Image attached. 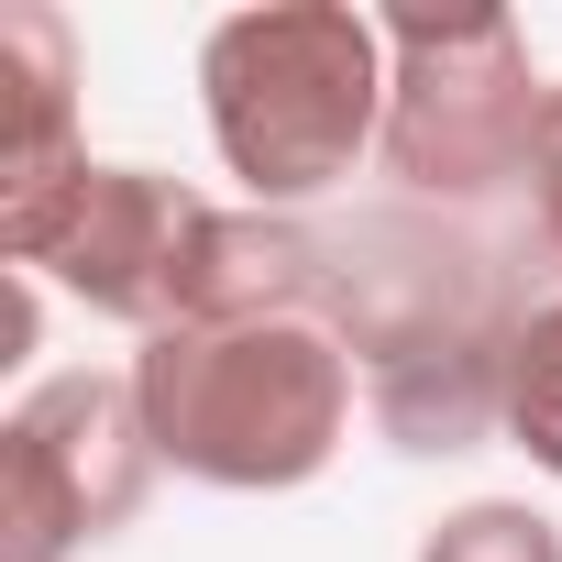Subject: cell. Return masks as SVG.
Here are the masks:
<instances>
[{"mask_svg": "<svg viewBox=\"0 0 562 562\" xmlns=\"http://www.w3.org/2000/svg\"><path fill=\"white\" fill-rule=\"evenodd\" d=\"M321 243H331L321 310L364 364V419L419 463L507 441V353L529 321L507 254L474 243L452 210H408V199Z\"/></svg>", "mask_w": 562, "mask_h": 562, "instance_id": "1", "label": "cell"}, {"mask_svg": "<svg viewBox=\"0 0 562 562\" xmlns=\"http://www.w3.org/2000/svg\"><path fill=\"white\" fill-rule=\"evenodd\" d=\"M419 562H562V529H551L529 496H474V507L430 518Z\"/></svg>", "mask_w": 562, "mask_h": 562, "instance_id": "9", "label": "cell"}, {"mask_svg": "<svg viewBox=\"0 0 562 562\" xmlns=\"http://www.w3.org/2000/svg\"><path fill=\"white\" fill-rule=\"evenodd\" d=\"M155 430L133 375L111 364H67L34 375L0 419V562H78L100 540H122L155 496Z\"/></svg>", "mask_w": 562, "mask_h": 562, "instance_id": "5", "label": "cell"}, {"mask_svg": "<svg viewBox=\"0 0 562 562\" xmlns=\"http://www.w3.org/2000/svg\"><path fill=\"white\" fill-rule=\"evenodd\" d=\"M199 111L243 210H310L386 144V23L353 0H254L199 34Z\"/></svg>", "mask_w": 562, "mask_h": 562, "instance_id": "3", "label": "cell"}, {"mask_svg": "<svg viewBox=\"0 0 562 562\" xmlns=\"http://www.w3.org/2000/svg\"><path fill=\"white\" fill-rule=\"evenodd\" d=\"M199 232H210V199L177 188L166 166H78L56 199L0 210V265H23L34 288H56V299L155 342L177 321Z\"/></svg>", "mask_w": 562, "mask_h": 562, "instance_id": "6", "label": "cell"}, {"mask_svg": "<svg viewBox=\"0 0 562 562\" xmlns=\"http://www.w3.org/2000/svg\"><path fill=\"white\" fill-rule=\"evenodd\" d=\"M551 122V78L507 12H386V144L408 210H485L529 199V155Z\"/></svg>", "mask_w": 562, "mask_h": 562, "instance_id": "4", "label": "cell"}, {"mask_svg": "<svg viewBox=\"0 0 562 562\" xmlns=\"http://www.w3.org/2000/svg\"><path fill=\"white\" fill-rule=\"evenodd\" d=\"M529 243L562 265V89H551V122H540V155H529Z\"/></svg>", "mask_w": 562, "mask_h": 562, "instance_id": "10", "label": "cell"}, {"mask_svg": "<svg viewBox=\"0 0 562 562\" xmlns=\"http://www.w3.org/2000/svg\"><path fill=\"white\" fill-rule=\"evenodd\" d=\"M507 441L540 474H562V288H540L529 321H518V353H507Z\"/></svg>", "mask_w": 562, "mask_h": 562, "instance_id": "8", "label": "cell"}, {"mask_svg": "<svg viewBox=\"0 0 562 562\" xmlns=\"http://www.w3.org/2000/svg\"><path fill=\"white\" fill-rule=\"evenodd\" d=\"M0 89H12L0 210L56 199V188L89 166V133H78V34L45 12V0H12V12H0Z\"/></svg>", "mask_w": 562, "mask_h": 562, "instance_id": "7", "label": "cell"}, {"mask_svg": "<svg viewBox=\"0 0 562 562\" xmlns=\"http://www.w3.org/2000/svg\"><path fill=\"white\" fill-rule=\"evenodd\" d=\"M155 463L221 496H288L331 474L364 408V364L331 331V310H276V321H199L155 331L133 364Z\"/></svg>", "mask_w": 562, "mask_h": 562, "instance_id": "2", "label": "cell"}]
</instances>
